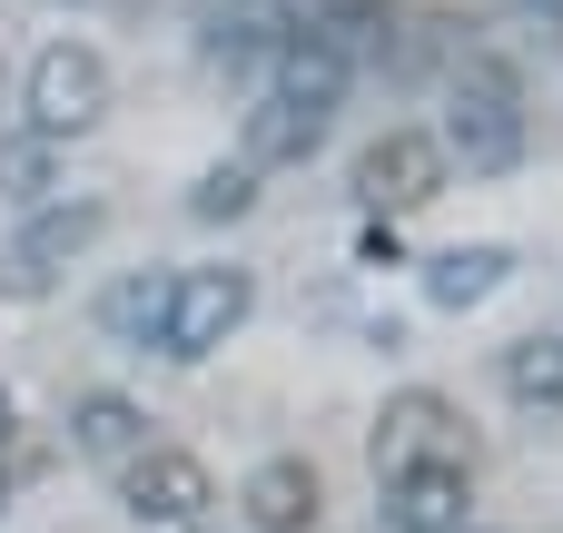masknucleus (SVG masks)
<instances>
[{"label":"nucleus","instance_id":"9d476101","mask_svg":"<svg viewBox=\"0 0 563 533\" xmlns=\"http://www.w3.org/2000/svg\"><path fill=\"white\" fill-rule=\"evenodd\" d=\"M89 237H99V208H49V218L10 247V277H0V287H10V297H40V287H49V277H59Z\"/></svg>","mask_w":563,"mask_h":533},{"label":"nucleus","instance_id":"2eb2a0df","mask_svg":"<svg viewBox=\"0 0 563 533\" xmlns=\"http://www.w3.org/2000/svg\"><path fill=\"white\" fill-rule=\"evenodd\" d=\"M10 455H20V406H10V386H0V475H10Z\"/></svg>","mask_w":563,"mask_h":533},{"label":"nucleus","instance_id":"39448f33","mask_svg":"<svg viewBox=\"0 0 563 533\" xmlns=\"http://www.w3.org/2000/svg\"><path fill=\"white\" fill-rule=\"evenodd\" d=\"M20 109H30V138H79L109 119V59L89 40H49L20 79Z\"/></svg>","mask_w":563,"mask_h":533},{"label":"nucleus","instance_id":"dca6fc26","mask_svg":"<svg viewBox=\"0 0 563 533\" xmlns=\"http://www.w3.org/2000/svg\"><path fill=\"white\" fill-rule=\"evenodd\" d=\"M0 109H10V69H0Z\"/></svg>","mask_w":563,"mask_h":533},{"label":"nucleus","instance_id":"20e7f679","mask_svg":"<svg viewBox=\"0 0 563 533\" xmlns=\"http://www.w3.org/2000/svg\"><path fill=\"white\" fill-rule=\"evenodd\" d=\"M247 307H257V277H247V267H178V277H158V326H148V346H158L168 366H198V356H218V346L247 326Z\"/></svg>","mask_w":563,"mask_h":533},{"label":"nucleus","instance_id":"f8f14e48","mask_svg":"<svg viewBox=\"0 0 563 533\" xmlns=\"http://www.w3.org/2000/svg\"><path fill=\"white\" fill-rule=\"evenodd\" d=\"M505 396L534 406V415H563V336H525V346H505Z\"/></svg>","mask_w":563,"mask_h":533},{"label":"nucleus","instance_id":"f257e3e1","mask_svg":"<svg viewBox=\"0 0 563 533\" xmlns=\"http://www.w3.org/2000/svg\"><path fill=\"white\" fill-rule=\"evenodd\" d=\"M346 69H356L346 20H317V30H297V40H277V79H267L257 109L238 119V168H297V158L327 138V119H336V99H346Z\"/></svg>","mask_w":563,"mask_h":533},{"label":"nucleus","instance_id":"7ed1b4c3","mask_svg":"<svg viewBox=\"0 0 563 533\" xmlns=\"http://www.w3.org/2000/svg\"><path fill=\"white\" fill-rule=\"evenodd\" d=\"M366 465H376V485H396V475H475L485 445H475V425H465L455 396L396 386L386 415H376V435H366Z\"/></svg>","mask_w":563,"mask_h":533},{"label":"nucleus","instance_id":"423d86ee","mask_svg":"<svg viewBox=\"0 0 563 533\" xmlns=\"http://www.w3.org/2000/svg\"><path fill=\"white\" fill-rule=\"evenodd\" d=\"M109 475H119V504H129L139 524H158V533L208 524V504H218V475H208L188 445H139V455L109 465Z\"/></svg>","mask_w":563,"mask_h":533},{"label":"nucleus","instance_id":"6e6552de","mask_svg":"<svg viewBox=\"0 0 563 533\" xmlns=\"http://www.w3.org/2000/svg\"><path fill=\"white\" fill-rule=\"evenodd\" d=\"M238 514H247L257 533H317L327 485H317V465H307V455H267V465L238 485Z\"/></svg>","mask_w":563,"mask_h":533},{"label":"nucleus","instance_id":"0eeeda50","mask_svg":"<svg viewBox=\"0 0 563 533\" xmlns=\"http://www.w3.org/2000/svg\"><path fill=\"white\" fill-rule=\"evenodd\" d=\"M435 188H445V148H435V129H386V138H366V158H356V198H366L376 218H416Z\"/></svg>","mask_w":563,"mask_h":533},{"label":"nucleus","instance_id":"9b49d317","mask_svg":"<svg viewBox=\"0 0 563 533\" xmlns=\"http://www.w3.org/2000/svg\"><path fill=\"white\" fill-rule=\"evenodd\" d=\"M69 435H79V455H99V465H129V455L148 445V425H139L129 396H79V406H69Z\"/></svg>","mask_w":563,"mask_h":533},{"label":"nucleus","instance_id":"1a4fd4ad","mask_svg":"<svg viewBox=\"0 0 563 533\" xmlns=\"http://www.w3.org/2000/svg\"><path fill=\"white\" fill-rule=\"evenodd\" d=\"M376 495H386V524L396 533H465L475 524V475H396Z\"/></svg>","mask_w":563,"mask_h":533},{"label":"nucleus","instance_id":"f3484780","mask_svg":"<svg viewBox=\"0 0 563 533\" xmlns=\"http://www.w3.org/2000/svg\"><path fill=\"white\" fill-rule=\"evenodd\" d=\"M465 533H475V524H465Z\"/></svg>","mask_w":563,"mask_h":533},{"label":"nucleus","instance_id":"4468645a","mask_svg":"<svg viewBox=\"0 0 563 533\" xmlns=\"http://www.w3.org/2000/svg\"><path fill=\"white\" fill-rule=\"evenodd\" d=\"M247 198H257V168H218V178L198 188V218H238Z\"/></svg>","mask_w":563,"mask_h":533},{"label":"nucleus","instance_id":"f03ea898","mask_svg":"<svg viewBox=\"0 0 563 533\" xmlns=\"http://www.w3.org/2000/svg\"><path fill=\"white\" fill-rule=\"evenodd\" d=\"M435 148H445V168H465V178L515 168V158H525V79H515L505 59H465V69L445 79V129H435Z\"/></svg>","mask_w":563,"mask_h":533},{"label":"nucleus","instance_id":"ddd939ff","mask_svg":"<svg viewBox=\"0 0 563 533\" xmlns=\"http://www.w3.org/2000/svg\"><path fill=\"white\" fill-rule=\"evenodd\" d=\"M495 277H505V247H455V257H435L426 297H435V307H475Z\"/></svg>","mask_w":563,"mask_h":533}]
</instances>
